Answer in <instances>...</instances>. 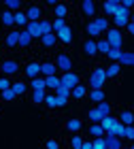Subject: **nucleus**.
<instances>
[{"mask_svg": "<svg viewBox=\"0 0 134 149\" xmlns=\"http://www.w3.org/2000/svg\"><path fill=\"white\" fill-rule=\"evenodd\" d=\"M130 17H132V11H130V9H124V6H119L117 13L113 15V24H115V28H117V30L126 28V26L130 24Z\"/></svg>", "mask_w": 134, "mask_h": 149, "instance_id": "obj_1", "label": "nucleus"}, {"mask_svg": "<svg viewBox=\"0 0 134 149\" xmlns=\"http://www.w3.org/2000/svg\"><path fill=\"white\" fill-rule=\"evenodd\" d=\"M106 40H109V45L111 47H115V49H122V45H124V34H122V30H117V28H109L106 30Z\"/></svg>", "mask_w": 134, "mask_h": 149, "instance_id": "obj_2", "label": "nucleus"}, {"mask_svg": "<svg viewBox=\"0 0 134 149\" xmlns=\"http://www.w3.org/2000/svg\"><path fill=\"white\" fill-rule=\"evenodd\" d=\"M60 79H62V87H66V90H70V92L75 90L79 83H81V79H79L77 72H64Z\"/></svg>", "mask_w": 134, "mask_h": 149, "instance_id": "obj_3", "label": "nucleus"}, {"mask_svg": "<svg viewBox=\"0 0 134 149\" xmlns=\"http://www.w3.org/2000/svg\"><path fill=\"white\" fill-rule=\"evenodd\" d=\"M56 64H58V68H60V70H64V72H72V58H70V56H66V53H60L58 60H56Z\"/></svg>", "mask_w": 134, "mask_h": 149, "instance_id": "obj_4", "label": "nucleus"}, {"mask_svg": "<svg viewBox=\"0 0 134 149\" xmlns=\"http://www.w3.org/2000/svg\"><path fill=\"white\" fill-rule=\"evenodd\" d=\"M0 70H2L4 74H17L19 72V64L15 62V60H4V62L0 64Z\"/></svg>", "mask_w": 134, "mask_h": 149, "instance_id": "obj_5", "label": "nucleus"}, {"mask_svg": "<svg viewBox=\"0 0 134 149\" xmlns=\"http://www.w3.org/2000/svg\"><path fill=\"white\" fill-rule=\"evenodd\" d=\"M122 6V2L119 0H106V2L102 4V11H104V15H109V17H113L117 13V9Z\"/></svg>", "mask_w": 134, "mask_h": 149, "instance_id": "obj_6", "label": "nucleus"}, {"mask_svg": "<svg viewBox=\"0 0 134 149\" xmlns=\"http://www.w3.org/2000/svg\"><path fill=\"white\" fill-rule=\"evenodd\" d=\"M58 87H62V79L58 74H51V77H45V90H51L56 92Z\"/></svg>", "mask_w": 134, "mask_h": 149, "instance_id": "obj_7", "label": "nucleus"}, {"mask_svg": "<svg viewBox=\"0 0 134 149\" xmlns=\"http://www.w3.org/2000/svg\"><path fill=\"white\" fill-rule=\"evenodd\" d=\"M124 134H126V126H124V124H122V121H119V119H117V124H115V126H113V128H111V130H109V132H106V134H104V136H117V139H124Z\"/></svg>", "mask_w": 134, "mask_h": 149, "instance_id": "obj_8", "label": "nucleus"}, {"mask_svg": "<svg viewBox=\"0 0 134 149\" xmlns=\"http://www.w3.org/2000/svg\"><path fill=\"white\" fill-rule=\"evenodd\" d=\"M26 30L30 32L32 38H43V34H41V22H28Z\"/></svg>", "mask_w": 134, "mask_h": 149, "instance_id": "obj_9", "label": "nucleus"}, {"mask_svg": "<svg viewBox=\"0 0 134 149\" xmlns=\"http://www.w3.org/2000/svg\"><path fill=\"white\" fill-rule=\"evenodd\" d=\"M26 74H28L30 79L41 77V62H30L28 66H26Z\"/></svg>", "mask_w": 134, "mask_h": 149, "instance_id": "obj_10", "label": "nucleus"}, {"mask_svg": "<svg viewBox=\"0 0 134 149\" xmlns=\"http://www.w3.org/2000/svg\"><path fill=\"white\" fill-rule=\"evenodd\" d=\"M83 53L87 58H92V56H96V53H98V47H96V40H94V38H90V40H85V43H83Z\"/></svg>", "mask_w": 134, "mask_h": 149, "instance_id": "obj_11", "label": "nucleus"}, {"mask_svg": "<svg viewBox=\"0 0 134 149\" xmlns=\"http://www.w3.org/2000/svg\"><path fill=\"white\" fill-rule=\"evenodd\" d=\"M58 72V64L56 62H43L41 64V74H45V77H51V74Z\"/></svg>", "mask_w": 134, "mask_h": 149, "instance_id": "obj_12", "label": "nucleus"}, {"mask_svg": "<svg viewBox=\"0 0 134 149\" xmlns=\"http://www.w3.org/2000/svg\"><path fill=\"white\" fill-rule=\"evenodd\" d=\"M56 36H58L60 40H62V43L70 45V43H72V28H70V26H66V28H64V30H60Z\"/></svg>", "mask_w": 134, "mask_h": 149, "instance_id": "obj_13", "label": "nucleus"}, {"mask_svg": "<svg viewBox=\"0 0 134 149\" xmlns=\"http://www.w3.org/2000/svg\"><path fill=\"white\" fill-rule=\"evenodd\" d=\"M41 6H34L32 4L28 11H26V15H28V22H41Z\"/></svg>", "mask_w": 134, "mask_h": 149, "instance_id": "obj_14", "label": "nucleus"}, {"mask_svg": "<svg viewBox=\"0 0 134 149\" xmlns=\"http://www.w3.org/2000/svg\"><path fill=\"white\" fill-rule=\"evenodd\" d=\"M119 64H122V66H134V51H124V49H122Z\"/></svg>", "mask_w": 134, "mask_h": 149, "instance_id": "obj_15", "label": "nucleus"}, {"mask_svg": "<svg viewBox=\"0 0 134 149\" xmlns=\"http://www.w3.org/2000/svg\"><path fill=\"white\" fill-rule=\"evenodd\" d=\"M90 100L92 102H96V104H100V102H104V98H106V94H104V90H92L90 94Z\"/></svg>", "mask_w": 134, "mask_h": 149, "instance_id": "obj_16", "label": "nucleus"}, {"mask_svg": "<svg viewBox=\"0 0 134 149\" xmlns=\"http://www.w3.org/2000/svg\"><path fill=\"white\" fill-rule=\"evenodd\" d=\"M11 90L17 94V96H24L26 92H28V83L26 81H13V85H11Z\"/></svg>", "mask_w": 134, "mask_h": 149, "instance_id": "obj_17", "label": "nucleus"}, {"mask_svg": "<svg viewBox=\"0 0 134 149\" xmlns=\"http://www.w3.org/2000/svg\"><path fill=\"white\" fill-rule=\"evenodd\" d=\"M6 47H19V30H11L6 34Z\"/></svg>", "mask_w": 134, "mask_h": 149, "instance_id": "obj_18", "label": "nucleus"}, {"mask_svg": "<svg viewBox=\"0 0 134 149\" xmlns=\"http://www.w3.org/2000/svg\"><path fill=\"white\" fill-rule=\"evenodd\" d=\"M0 19H2V24L6 26V28L15 26V13H13V11H2V15H0Z\"/></svg>", "mask_w": 134, "mask_h": 149, "instance_id": "obj_19", "label": "nucleus"}, {"mask_svg": "<svg viewBox=\"0 0 134 149\" xmlns=\"http://www.w3.org/2000/svg\"><path fill=\"white\" fill-rule=\"evenodd\" d=\"M117 124V117H113V115H106V117H102V121H100V126H102V130H104V134L111 130L113 126Z\"/></svg>", "mask_w": 134, "mask_h": 149, "instance_id": "obj_20", "label": "nucleus"}, {"mask_svg": "<svg viewBox=\"0 0 134 149\" xmlns=\"http://www.w3.org/2000/svg\"><path fill=\"white\" fill-rule=\"evenodd\" d=\"M119 121L124 126H134V113L132 111H122L119 113Z\"/></svg>", "mask_w": 134, "mask_h": 149, "instance_id": "obj_21", "label": "nucleus"}, {"mask_svg": "<svg viewBox=\"0 0 134 149\" xmlns=\"http://www.w3.org/2000/svg\"><path fill=\"white\" fill-rule=\"evenodd\" d=\"M15 26H17V28H22V30H26V26H28V15L22 13V11H17L15 13Z\"/></svg>", "mask_w": 134, "mask_h": 149, "instance_id": "obj_22", "label": "nucleus"}, {"mask_svg": "<svg viewBox=\"0 0 134 149\" xmlns=\"http://www.w3.org/2000/svg\"><path fill=\"white\" fill-rule=\"evenodd\" d=\"M81 11H83L87 17H94V15H96V4H94L92 0H85V2L81 4Z\"/></svg>", "mask_w": 134, "mask_h": 149, "instance_id": "obj_23", "label": "nucleus"}, {"mask_svg": "<svg viewBox=\"0 0 134 149\" xmlns=\"http://www.w3.org/2000/svg\"><path fill=\"white\" fill-rule=\"evenodd\" d=\"M87 87H85L83 83H79L77 87H75V90H72V98H77V100H81V98H85V96H87Z\"/></svg>", "mask_w": 134, "mask_h": 149, "instance_id": "obj_24", "label": "nucleus"}, {"mask_svg": "<svg viewBox=\"0 0 134 149\" xmlns=\"http://www.w3.org/2000/svg\"><path fill=\"white\" fill-rule=\"evenodd\" d=\"M104 70H106V77H117L119 70H122V64H119V62H111Z\"/></svg>", "mask_w": 134, "mask_h": 149, "instance_id": "obj_25", "label": "nucleus"}, {"mask_svg": "<svg viewBox=\"0 0 134 149\" xmlns=\"http://www.w3.org/2000/svg\"><path fill=\"white\" fill-rule=\"evenodd\" d=\"M32 43V36L28 30H19V47H30Z\"/></svg>", "mask_w": 134, "mask_h": 149, "instance_id": "obj_26", "label": "nucleus"}, {"mask_svg": "<svg viewBox=\"0 0 134 149\" xmlns=\"http://www.w3.org/2000/svg\"><path fill=\"white\" fill-rule=\"evenodd\" d=\"M106 141V149H122V139L117 136H104Z\"/></svg>", "mask_w": 134, "mask_h": 149, "instance_id": "obj_27", "label": "nucleus"}, {"mask_svg": "<svg viewBox=\"0 0 134 149\" xmlns=\"http://www.w3.org/2000/svg\"><path fill=\"white\" fill-rule=\"evenodd\" d=\"M81 128H83L81 119H68V124H66V130L68 132H81Z\"/></svg>", "mask_w": 134, "mask_h": 149, "instance_id": "obj_28", "label": "nucleus"}, {"mask_svg": "<svg viewBox=\"0 0 134 149\" xmlns=\"http://www.w3.org/2000/svg\"><path fill=\"white\" fill-rule=\"evenodd\" d=\"M96 47H98V53H102V56H106V53L111 51V45H109V40H106V38L96 40Z\"/></svg>", "mask_w": 134, "mask_h": 149, "instance_id": "obj_29", "label": "nucleus"}, {"mask_svg": "<svg viewBox=\"0 0 134 149\" xmlns=\"http://www.w3.org/2000/svg\"><path fill=\"white\" fill-rule=\"evenodd\" d=\"M30 87H32V92L45 90V77H34V79H30Z\"/></svg>", "mask_w": 134, "mask_h": 149, "instance_id": "obj_30", "label": "nucleus"}, {"mask_svg": "<svg viewBox=\"0 0 134 149\" xmlns=\"http://www.w3.org/2000/svg\"><path fill=\"white\" fill-rule=\"evenodd\" d=\"M45 96H47V94H45V90H36V92H32V102H34V104H45Z\"/></svg>", "mask_w": 134, "mask_h": 149, "instance_id": "obj_31", "label": "nucleus"}, {"mask_svg": "<svg viewBox=\"0 0 134 149\" xmlns=\"http://www.w3.org/2000/svg\"><path fill=\"white\" fill-rule=\"evenodd\" d=\"M53 15H56V19H66V15H68L66 4H58L56 9H53Z\"/></svg>", "mask_w": 134, "mask_h": 149, "instance_id": "obj_32", "label": "nucleus"}, {"mask_svg": "<svg viewBox=\"0 0 134 149\" xmlns=\"http://www.w3.org/2000/svg\"><path fill=\"white\" fill-rule=\"evenodd\" d=\"M45 104L49 107V109H56V107H58V96H56V92H49V94L45 96Z\"/></svg>", "mask_w": 134, "mask_h": 149, "instance_id": "obj_33", "label": "nucleus"}, {"mask_svg": "<svg viewBox=\"0 0 134 149\" xmlns=\"http://www.w3.org/2000/svg\"><path fill=\"white\" fill-rule=\"evenodd\" d=\"M85 32H87V34L94 38V36H100V34H102V32H100V28H98V26L96 24H94V22H90L87 26H85Z\"/></svg>", "mask_w": 134, "mask_h": 149, "instance_id": "obj_34", "label": "nucleus"}, {"mask_svg": "<svg viewBox=\"0 0 134 149\" xmlns=\"http://www.w3.org/2000/svg\"><path fill=\"white\" fill-rule=\"evenodd\" d=\"M41 34H43V36L53 34V24H51V22H45V19H41Z\"/></svg>", "mask_w": 134, "mask_h": 149, "instance_id": "obj_35", "label": "nucleus"}, {"mask_svg": "<svg viewBox=\"0 0 134 149\" xmlns=\"http://www.w3.org/2000/svg\"><path fill=\"white\" fill-rule=\"evenodd\" d=\"M94 24L100 28V32H106V30H109V19H106V17H96V19H94Z\"/></svg>", "mask_w": 134, "mask_h": 149, "instance_id": "obj_36", "label": "nucleus"}, {"mask_svg": "<svg viewBox=\"0 0 134 149\" xmlns=\"http://www.w3.org/2000/svg\"><path fill=\"white\" fill-rule=\"evenodd\" d=\"M41 43H43V47H53V45L58 43V36L56 34H47V36L41 38Z\"/></svg>", "mask_w": 134, "mask_h": 149, "instance_id": "obj_37", "label": "nucleus"}, {"mask_svg": "<svg viewBox=\"0 0 134 149\" xmlns=\"http://www.w3.org/2000/svg\"><path fill=\"white\" fill-rule=\"evenodd\" d=\"M90 85H92V90H104V81L102 79H98V77H90Z\"/></svg>", "mask_w": 134, "mask_h": 149, "instance_id": "obj_38", "label": "nucleus"}, {"mask_svg": "<svg viewBox=\"0 0 134 149\" xmlns=\"http://www.w3.org/2000/svg\"><path fill=\"white\" fill-rule=\"evenodd\" d=\"M90 134L94 139H98V136H102V134H104V130H102V126H100V124H92L90 126Z\"/></svg>", "mask_w": 134, "mask_h": 149, "instance_id": "obj_39", "label": "nucleus"}, {"mask_svg": "<svg viewBox=\"0 0 134 149\" xmlns=\"http://www.w3.org/2000/svg\"><path fill=\"white\" fill-rule=\"evenodd\" d=\"M96 109L100 111V115H102V117H106V115H111V104L106 102V100H104V102H100V104H96Z\"/></svg>", "mask_w": 134, "mask_h": 149, "instance_id": "obj_40", "label": "nucleus"}, {"mask_svg": "<svg viewBox=\"0 0 134 149\" xmlns=\"http://www.w3.org/2000/svg\"><path fill=\"white\" fill-rule=\"evenodd\" d=\"M87 117H90L92 124H100V121H102V115H100V111H98V109H92V111L87 113Z\"/></svg>", "mask_w": 134, "mask_h": 149, "instance_id": "obj_41", "label": "nucleus"}, {"mask_svg": "<svg viewBox=\"0 0 134 149\" xmlns=\"http://www.w3.org/2000/svg\"><path fill=\"white\" fill-rule=\"evenodd\" d=\"M106 58H109L111 62H119V58H122V49H115V47H111V51L106 53Z\"/></svg>", "mask_w": 134, "mask_h": 149, "instance_id": "obj_42", "label": "nucleus"}, {"mask_svg": "<svg viewBox=\"0 0 134 149\" xmlns=\"http://www.w3.org/2000/svg\"><path fill=\"white\" fill-rule=\"evenodd\" d=\"M19 9H22V2H19V0H6V11L17 13Z\"/></svg>", "mask_w": 134, "mask_h": 149, "instance_id": "obj_43", "label": "nucleus"}, {"mask_svg": "<svg viewBox=\"0 0 134 149\" xmlns=\"http://www.w3.org/2000/svg\"><path fill=\"white\" fill-rule=\"evenodd\" d=\"M56 96H58V98H66V100H68V98H72V92H70V90H66V87H58V90H56Z\"/></svg>", "mask_w": 134, "mask_h": 149, "instance_id": "obj_44", "label": "nucleus"}, {"mask_svg": "<svg viewBox=\"0 0 134 149\" xmlns=\"http://www.w3.org/2000/svg\"><path fill=\"white\" fill-rule=\"evenodd\" d=\"M11 85H13V81H9L6 77H0V94L6 92V90H11Z\"/></svg>", "mask_w": 134, "mask_h": 149, "instance_id": "obj_45", "label": "nucleus"}, {"mask_svg": "<svg viewBox=\"0 0 134 149\" xmlns=\"http://www.w3.org/2000/svg\"><path fill=\"white\" fill-rule=\"evenodd\" d=\"M66 26H68V24H66V19H56V22H53V32L58 34V32H60V30H64Z\"/></svg>", "mask_w": 134, "mask_h": 149, "instance_id": "obj_46", "label": "nucleus"}, {"mask_svg": "<svg viewBox=\"0 0 134 149\" xmlns=\"http://www.w3.org/2000/svg\"><path fill=\"white\" fill-rule=\"evenodd\" d=\"M0 98H2V100H6V102H11V100H15V98H17V94L13 92V90H6V92H2V94H0Z\"/></svg>", "mask_w": 134, "mask_h": 149, "instance_id": "obj_47", "label": "nucleus"}, {"mask_svg": "<svg viewBox=\"0 0 134 149\" xmlns=\"http://www.w3.org/2000/svg\"><path fill=\"white\" fill-rule=\"evenodd\" d=\"M81 145H83V139L79 136V134H75V136L70 139V147L72 149H81Z\"/></svg>", "mask_w": 134, "mask_h": 149, "instance_id": "obj_48", "label": "nucleus"}, {"mask_svg": "<svg viewBox=\"0 0 134 149\" xmlns=\"http://www.w3.org/2000/svg\"><path fill=\"white\" fill-rule=\"evenodd\" d=\"M94 77H98V79H102V81H106V79H109V77H106V70L104 68H94Z\"/></svg>", "mask_w": 134, "mask_h": 149, "instance_id": "obj_49", "label": "nucleus"}, {"mask_svg": "<svg viewBox=\"0 0 134 149\" xmlns=\"http://www.w3.org/2000/svg\"><path fill=\"white\" fill-rule=\"evenodd\" d=\"M124 139L134 141V126H126V134H124Z\"/></svg>", "mask_w": 134, "mask_h": 149, "instance_id": "obj_50", "label": "nucleus"}, {"mask_svg": "<svg viewBox=\"0 0 134 149\" xmlns=\"http://www.w3.org/2000/svg\"><path fill=\"white\" fill-rule=\"evenodd\" d=\"M45 149H60V145H58V141H53V139H49L45 143Z\"/></svg>", "mask_w": 134, "mask_h": 149, "instance_id": "obj_51", "label": "nucleus"}, {"mask_svg": "<svg viewBox=\"0 0 134 149\" xmlns=\"http://www.w3.org/2000/svg\"><path fill=\"white\" fill-rule=\"evenodd\" d=\"M81 149H94V141H83Z\"/></svg>", "mask_w": 134, "mask_h": 149, "instance_id": "obj_52", "label": "nucleus"}, {"mask_svg": "<svg viewBox=\"0 0 134 149\" xmlns=\"http://www.w3.org/2000/svg\"><path fill=\"white\" fill-rule=\"evenodd\" d=\"M126 30H128V32H130V34L134 36V24H132V22H130L128 26H126Z\"/></svg>", "mask_w": 134, "mask_h": 149, "instance_id": "obj_53", "label": "nucleus"}, {"mask_svg": "<svg viewBox=\"0 0 134 149\" xmlns=\"http://www.w3.org/2000/svg\"><path fill=\"white\" fill-rule=\"evenodd\" d=\"M130 22H132V24H134V11H132V17H130Z\"/></svg>", "mask_w": 134, "mask_h": 149, "instance_id": "obj_54", "label": "nucleus"}, {"mask_svg": "<svg viewBox=\"0 0 134 149\" xmlns=\"http://www.w3.org/2000/svg\"><path fill=\"white\" fill-rule=\"evenodd\" d=\"M128 149H134V145H132V147H128Z\"/></svg>", "mask_w": 134, "mask_h": 149, "instance_id": "obj_55", "label": "nucleus"}, {"mask_svg": "<svg viewBox=\"0 0 134 149\" xmlns=\"http://www.w3.org/2000/svg\"><path fill=\"white\" fill-rule=\"evenodd\" d=\"M0 102H2V98H0Z\"/></svg>", "mask_w": 134, "mask_h": 149, "instance_id": "obj_56", "label": "nucleus"}, {"mask_svg": "<svg viewBox=\"0 0 134 149\" xmlns=\"http://www.w3.org/2000/svg\"><path fill=\"white\" fill-rule=\"evenodd\" d=\"M122 149H124V147H122Z\"/></svg>", "mask_w": 134, "mask_h": 149, "instance_id": "obj_57", "label": "nucleus"}]
</instances>
